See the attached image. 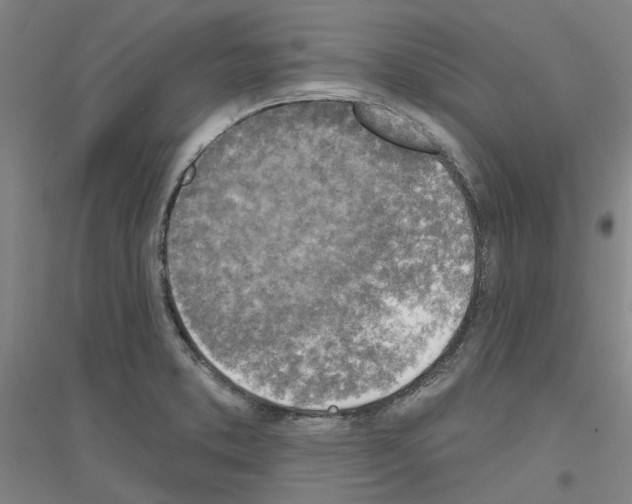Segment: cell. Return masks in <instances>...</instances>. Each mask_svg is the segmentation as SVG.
<instances>
[{
    "instance_id": "cell-1",
    "label": "cell",
    "mask_w": 632,
    "mask_h": 504,
    "mask_svg": "<svg viewBox=\"0 0 632 504\" xmlns=\"http://www.w3.org/2000/svg\"><path fill=\"white\" fill-rule=\"evenodd\" d=\"M370 167L322 153L245 162L181 228L172 270L198 351L247 393L329 411L429 364L461 273L455 235Z\"/></svg>"
}]
</instances>
